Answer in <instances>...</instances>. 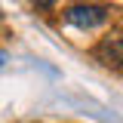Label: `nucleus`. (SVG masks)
<instances>
[{
	"label": "nucleus",
	"mask_w": 123,
	"mask_h": 123,
	"mask_svg": "<svg viewBox=\"0 0 123 123\" xmlns=\"http://www.w3.org/2000/svg\"><path fill=\"white\" fill-rule=\"evenodd\" d=\"M62 18H65V25H71L77 31H95V28L111 22V6H105V3H83L80 0V3L65 6Z\"/></svg>",
	"instance_id": "nucleus-1"
},
{
	"label": "nucleus",
	"mask_w": 123,
	"mask_h": 123,
	"mask_svg": "<svg viewBox=\"0 0 123 123\" xmlns=\"http://www.w3.org/2000/svg\"><path fill=\"white\" fill-rule=\"evenodd\" d=\"M95 52H98V59L108 62V65H123V31H111V34H105Z\"/></svg>",
	"instance_id": "nucleus-2"
},
{
	"label": "nucleus",
	"mask_w": 123,
	"mask_h": 123,
	"mask_svg": "<svg viewBox=\"0 0 123 123\" xmlns=\"http://www.w3.org/2000/svg\"><path fill=\"white\" fill-rule=\"evenodd\" d=\"M31 3H34V6H40V9H49V6H55L59 0H31Z\"/></svg>",
	"instance_id": "nucleus-3"
},
{
	"label": "nucleus",
	"mask_w": 123,
	"mask_h": 123,
	"mask_svg": "<svg viewBox=\"0 0 123 123\" xmlns=\"http://www.w3.org/2000/svg\"><path fill=\"white\" fill-rule=\"evenodd\" d=\"M3 62H6V52H0V65H3Z\"/></svg>",
	"instance_id": "nucleus-4"
}]
</instances>
